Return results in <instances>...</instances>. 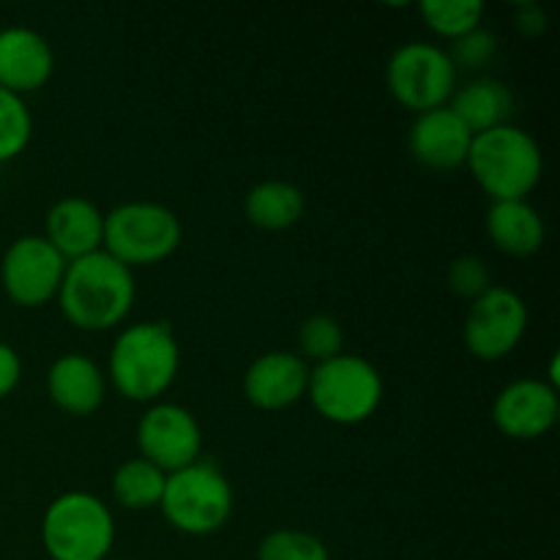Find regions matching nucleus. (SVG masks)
I'll use <instances>...</instances> for the list:
<instances>
[{
	"instance_id": "1",
	"label": "nucleus",
	"mask_w": 560,
	"mask_h": 560,
	"mask_svg": "<svg viewBox=\"0 0 560 560\" xmlns=\"http://www.w3.org/2000/svg\"><path fill=\"white\" fill-rule=\"evenodd\" d=\"M137 299L131 268L107 252L71 260L58 290V306L66 320L80 331H104L126 320Z\"/></svg>"
},
{
	"instance_id": "2",
	"label": "nucleus",
	"mask_w": 560,
	"mask_h": 560,
	"mask_svg": "<svg viewBox=\"0 0 560 560\" xmlns=\"http://www.w3.org/2000/svg\"><path fill=\"white\" fill-rule=\"evenodd\" d=\"M180 370V348L173 328L162 320L126 326L115 337L107 377L129 402H159Z\"/></svg>"
},
{
	"instance_id": "3",
	"label": "nucleus",
	"mask_w": 560,
	"mask_h": 560,
	"mask_svg": "<svg viewBox=\"0 0 560 560\" xmlns=\"http://www.w3.org/2000/svg\"><path fill=\"white\" fill-rule=\"evenodd\" d=\"M465 164L492 202H503L525 200L539 186L545 156L528 131L506 124L476 135Z\"/></svg>"
},
{
	"instance_id": "4",
	"label": "nucleus",
	"mask_w": 560,
	"mask_h": 560,
	"mask_svg": "<svg viewBox=\"0 0 560 560\" xmlns=\"http://www.w3.org/2000/svg\"><path fill=\"white\" fill-rule=\"evenodd\" d=\"M180 238V219L162 202L131 200L104 213L102 249L126 268L164 262L175 255Z\"/></svg>"
},
{
	"instance_id": "5",
	"label": "nucleus",
	"mask_w": 560,
	"mask_h": 560,
	"mask_svg": "<svg viewBox=\"0 0 560 560\" xmlns=\"http://www.w3.org/2000/svg\"><path fill=\"white\" fill-rule=\"evenodd\" d=\"M42 541L49 560H107L115 545L113 512L91 492H63L44 512Z\"/></svg>"
},
{
	"instance_id": "6",
	"label": "nucleus",
	"mask_w": 560,
	"mask_h": 560,
	"mask_svg": "<svg viewBox=\"0 0 560 560\" xmlns=\"http://www.w3.org/2000/svg\"><path fill=\"white\" fill-rule=\"evenodd\" d=\"M233 487L211 459H197L167 476L159 509L175 530L186 536H211L233 514Z\"/></svg>"
},
{
	"instance_id": "7",
	"label": "nucleus",
	"mask_w": 560,
	"mask_h": 560,
	"mask_svg": "<svg viewBox=\"0 0 560 560\" xmlns=\"http://www.w3.org/2000/svg\"><path fill=\"white\" fill-rule=\"evenodd\" d=\"M306 397L326 421L353 427L381 408L383 377L361 355L339 353L337 359L312 366Z\"/></svg>"
},
{
	"instance_id": "8",
	"label": "nucleus",
	"mask_w": 560,
	"mask_h": 560,
	"mask_svg": "<svg viewBox=\"0 0 560 560\" xmlns=\"http://www.w3.org/2000/svg\"><path fill=\"white\" fill-rule=\"evenodd\" d=\"M386 85L397 104L421 115L446 107L457 91V69L438 44L410 42L394 49L388 58Z\"/></svg>"
},
{
	"instance_id": "9",
	"label": "nucleus",
	"mask_w": 560,
	"mask_h": 560,
	"mask_svg": "<svg viewBox=\"0 0 560 560\" xmlns=\"http://www.w3.org/2000/svg\"><path fill=\"white\" fill-rule=\"evenodd\" d=\"M528 331V306L512 288L492 284L485 295L470 301L465 317V348L481 361L506 359Z\"/></svg>"
},
{
	"instance_id": "10",
	"label": "nucleus",
	"mask_w": 560,
	"mask_h": 560,
	"mask_svg": "<svg viewBox=\"0 0 560 560\" xmlns=\"http://www.w3.org/2000/svg\"><path fill=\"white\" fill-rule=\"evenodd\" d=\"M69 262L44 235H22L0 260V284L16 306H44L58 299Z\"/></svg>"
},
{
	"instance_id": "11",
	"label": "nucleus",
	"mask_w": 560,
	"mask_h": 560,
	"mask_svg": "<svg viewBox=\"0 0 560 560\" xmlns=\"http://www.w3.org/2000/svg\"><path fill=\"white\" fill-rule=\"evenodd\" d=\"M137 446L142 459L170 476L200 459L202 430L184 405L153 402L137 424Z\"/></svg>"
},
{
	"instance_id": "12",
	"label": "nucleus",
	"mask_w": 560,
	"mask_h": 560,
	"mask_svg": "<svg viewBox=\"0 0 560 560\" xmlns=\"http://www.w3.org/2000/svg\"><path fill=\"white\" fill-rule=\"evenodd\" d=\"M560 413L558 388L539 377H523L503 388L492 405V421L514 441H536L556 427Z\"/></svg>"
},
{
	"instance_id": "13",
	"label": "nucleus",
	"mask_w": 560,
	"mask_h": 560,
	"mask_svg": "<svg viewBox=\"0 0 560 560\" xmlns=\"http://www.w3.org/2000/svg\"><path fill=\"white\" fill-rule=\"evenodd\" d=\"M312 366L293 350H268L249 364L244 394L255 408L282 410L306 397Z\"/></svg>"
},
{
	"instance_id": "14",
	"label": "nucleus",
	"mask_w": 560,
	"mask_h": 560,
	"mask_svg": "<svg viewBox=\"0 0 560 560\" xmlns=\"http://www.w3.org/2000/svg\"><path fill=\"white\" fill-rule=\"evenodd\" d=\"M55 71V52L47 38L33 27L0 31V88L25 98L49 82Z\"/></svg>"
},
{
	"instance_id": "15",
	"label": "nucleus",
	"mask_w": 560,
	"mask_h": 560,
	"mask_svg": "<svg viewBox=\"0 0 560 560\" xmlns=\"http://www.w3.org/2000/svg\"><path fill=\"white\" fill-rule=\"evenodd\" d=\"M470 142H474V135L448 107L416 115L408 131V148L416 162L438 173L463 167L468 162Z\"/></svg>"
},
{
	"instance_id": "16",
	"label": "nucleus",
	"mask_w": 560,
	"mask_h": 560,
	"mask_svg": "<svg viewBox=\"0 0 560 560\" xmlns=\"http://www.w3.org/2000/svg\"><path fill=\"white\" fill-rule=\"evenodd\" d=\"M44 238L58 249L66 262L102 252L104 213L88 197H63L47 211Z\"/></svg>"
},
{
	"instance_id": "17",
	"label": "nucleus",
	"mask_w": 560,
	"mask_h": 560,
	"mask_svg": "<svg viewBox=\"0 0 560 560\" xmlns=\"http://www.w3.org/2000/svg\"><path fill=\"white\" fill-rule=\"evenodd\" d=\"M47 394L55 408L69 416H91L102 408L107 377L102 366L82 353H66L47 372Z\"/></svg>"
},
{
	"instance_id": "18",
	"label": "nucleus",
	"mask_w": 560,
	"mask_h": 560,
	"mask_svg": "<svg viewBox=\"0 0 560 560\" xmlns=\"http://www.w3.org/2000/svg\"><path fill=\"white\" fill-rule=\"evenodd\" d=\"M487 235L512 257H530L545 244V219L528 200L492 202L487 211Z\"/></svg>"
},
{
	"instance_id": "19",
	"label": "nucleus",
	"mask_w": 560,
	"mask_h": 560,
	"mask_svg": "<svg viewBox=\"0 0 560 560\" xmlns=\"http://www.w3.org/2000/svg\"><path fill=\"white\" fill-rule=\"evenodd\" d=\"M446 107L476 137L481 131H490L509 124V118L514 113V96L506 82L492 80V77H479V80L468 82L459 91H454Z\"/></svg>"
},
{
	"instance_id": "20",
	"label": "nucleus",
	"mask_w": 560,
	"mask_h": 560,
	"mask_svg": "<svg viewBox=\"0 0 560 560\" xmlns=\"http://www.w3.org/2000/svg\"><path fill=\"white\" fill-rule=\"evenodd\" d=\"M244 213L255 228L279 233L304 217V191L290 180H262L246 191Z\"/></svg>"
},
{
	"instance_id": "21",
	"label": "nucleus",
	"mask_w": 560,
	"mask_h": 560,
	"mask_svg": "<svg viewBox=\"0 0 560 560\" xmlns=\"http://www.w3.org/2000/svg\"><path fill=\"white\" fill-rule=\"evenodd\" d=\"M164 485H167V474L153 463L142 457L126 459L113 476V498L131 512H148V509H159Z\"/></svg>"
},
{
	"instance_id": "22",
	"label": "nucleus",
	"mask_w": 560,
	"mask_h": 560,
	"mask_svg": "<svg viewBox=\"0 0 560 560\" xmlns=\"http://www.w3.org/2000/svg\"><path fill=\"white\" fill-rule=\"evenodd\" d=\"M419 11L424 25L435 36L454 42V38L465 36L481 25L485 3L481 0H424Z\"/></svg>"
},
{
	"instance_id": "23",
	"label": "nucleus",
	"mask_w": 560,
	"mask_h": 560,
	"mask_svg": "<svg viewBox=\"0 0 560 560\" xmlns=\"http://www.w3.org/2000/svg\"><path fill=\"white\" fill-rule=\"evenodd\" d=\"M33 137V115L25 98L0 88V164L20 156Z\"/></svg>"
},
{
	"instance_id": "24",
	"label": "nucleus",
	"mask_w": 560,
	"mask_h": 560,
	"mask_svg": "<svg viewBox=\"0 0 560 560\" xmlns=\"http://www.w3.org/2000/svg\"><path fill=\"white\" fill-rule=\"evenodd\" d=\"M257 560H331L317 536L295 528L271 530L257 547Z\"/></svg>"
},
{
	"instance_id": "25",
	"label": "nucleus",
	"mask_w": 560,
	"mask_h": 560,
	"mask_svg": "<svg viewBox=\"0 0 560 560\" xmlns=\"http://www.w3.org/2000/svg\"><path fill=\"white\" fill-rule=\"evenodd\" d=\"M345 331L331 315H312L299 328V350L301 359H310L315 364L331 361L342 353Z\"/></svg>"
},
{
	"instance_id": "26",
	"label": "nucleus",
	"mask_w": 560,
	"mask_h": 560,
	"mask_svg": "<svg viewBox=\"0 0 560 560\" xmlns=\"http://www.w3.org/2000/svg\"><path fill=\"white\" fill-rule=\"evenodd\" d=\"M446 52L448 58H452L454 69L479 71L487 69V66L492 63V58L498 55V38L492 36L490 31H485V27H476V31L454 38L452 47H448Z\"/></svg>"
},
{
	"instance_id": "27",
	"label": "nucleus",
	"mask_w": 560,
	"mask_h": 560,
	"mask_svg": "<svg viewBox=\"0 0 560 560\" xmlns=\"http://www.w3.org/2000/svg\"><path fill=\"white\" fill-rule=\"evenodd\" d=\"M446 282L448 290L459 299H468L476 301L479 295H485L487 290L492 288V279H490V268L481 257L476 255H463L448 266L446 273Z\"/></svg>"
},
{
	"instance_id": "28",
	"label": "nucleus",
	"mask_w": 560,
	"mask_h": 560,
	"mask_svg": "<svg viewBox=\"0 0 560 560\" xmlns=\"http://www.w3.org/2000/svg\"><path fill=\"white\" fill-rule=\"evenodd\" d=\"M22 381L20 353L9 342H0V399L9 397Z\"/></svg>"
},
{
	"instance_id": "29",
	"label": "nucleus",
	"mask_w": 560,
	"mask_h": 560,
	"mask_svg": "<svg viewBox=\"0 0 560 560\" xmlns=\"http://www.w3.org/2000/svg\"><path fill=\"white\" fill-rule=\"evenodd\" d=\"M514 25H517L520 31L525 33V36H539V33L547 27L545 9H539V5H534V3L520 5V9H517V22H514Z\"/></svg>"
},
{
	"instance_id": "30",
	"label": "nucleus",
	"mask_w": 560,
	"mask_h": 560,
	"mask_svg": "<svg viewBox=\"0 0 560 560\" xmlns=\"http://www.w3.org/2000/svg\"><path fill=\"white\" fill-rule=\"evenodd\" d=\"M107 560H113V558H107Z\"/></svg>"
}]
</instances>
